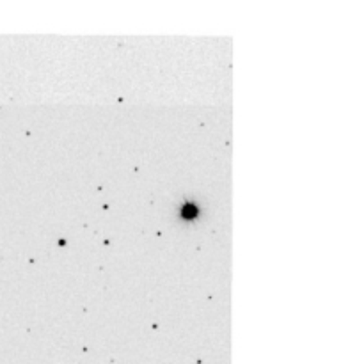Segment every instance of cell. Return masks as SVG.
Returning <instances> with one entry per match:
<instances>
[{"mask_svg": "<svg viewBox=\"0 0 341 364\" xmlns=\"http://www.w3.org/2000/svg\"><path fill=\"white\" fill-rule=\"evenodd\" d=\"M199 213V208L195 205H192V203H187V205L183 206V217L185 219H195Z\"/></svg>", "mask_w": 341, "mask_h": 364, "instance_id": "obj_1", "label": "cell"}]
</instances>
